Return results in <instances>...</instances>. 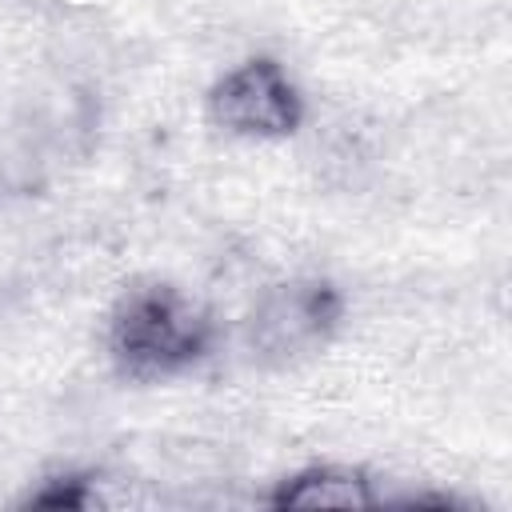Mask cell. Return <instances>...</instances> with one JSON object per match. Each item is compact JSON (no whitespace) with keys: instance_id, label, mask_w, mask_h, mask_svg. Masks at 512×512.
Returning <instances> with one entry per match:
<instances>
[{"instance_id":"6da1fadb","label":"cell","mask_w":512,"mask_h":512,"mask_svg":"<svg viewBox=\"0 0 512 512\" xmlns=\"http://www.w3.org/2000/svg\"><path fill=\"white\" fill-rule=\"evenodd\" d=\"M336 320V300L324 284L288 280L256 296L244 320V344L252 360L284 368L312 356Z\"/></svg>"},{"instance_id":"7a4b0ae2","label":"cell","mask_w":512,"mask_h":512,"mask_svg":"<svg viewBox=\"0 0 512 512\" xmlns=\"http://www.w3.org/2000/svg\"><path fill=\"white\" fill-rule=\"evenodd\" d=\"M200 344H204L200 312L168 288L132 292L116 316V352L140 372L180 368L200 352Z\"/></svg>"},{"instance_id":"3957f363","label":"cell","mask_w":512,"mask_h":512,"mask_svg":"<svg viewBox=\"0 0 512 512\" xmlns=\"http://www.w3.org/2000/svg\"><path fill=\"white\" fill-rule=\"evenodd\" d=\"M208 108L220 128L240 136H284L300 124V96L272 60H248L224 72Z\"/></svg>"},{"instance_id":"277c9868","label":"cell","mask_w":512,"mask_h":512,"mask_svg":"<svg viewBox=\"0 0 512 512\" xmlns=\"http://www.w3.org/2000/svg\"><path fill=\"white\" fill-rule=\"evenodd\" d=\"M276 504L280 508H304V512H316V508H368V504H376V492H372V480H364L360 472L312 468V472L296 476L292 484H284Z\"/></svg>"}]
</instances>
